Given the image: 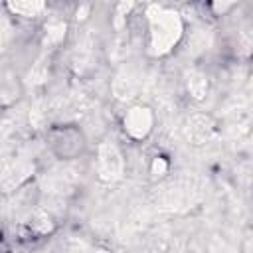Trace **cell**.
Returning a JSON list of instances; mask_svg holds the SVG:
<instances>
[{"mask_svg": "<svg viewBox=\"0 0 253 253\" xmlns=\"http://www.w3.org/2000/svg\"><path fill=\"white\" fill-rule=\"evenodd\" d=\"M49 146L59 158H75L85 148V138L79 128L63 125L49 132Z\"/></svg>", "mask_w": 253, "mask_h": 253, "instance_id": "obj_1", "label": "cell"}]
</instances>
